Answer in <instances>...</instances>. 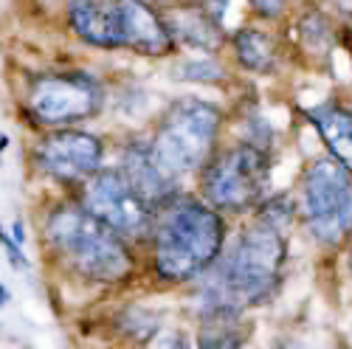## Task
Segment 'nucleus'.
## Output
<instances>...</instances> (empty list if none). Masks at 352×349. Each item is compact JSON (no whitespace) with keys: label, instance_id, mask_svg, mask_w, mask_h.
I'll return each instance as SVG.
<instances>
[{"label":"nucleus","instance_id":"f257e3e1","mask_svg":"<svg viewBox=\"0 0 352 349\" xmlns=\"http://www.w3.org/2000/svg\"><path fill=\"white\" fill-rule=\"evenodd\" d=\"M287 234L259 217H251L220 259L200 276V302L223 307H259L276 296L287 262Z\"/></svg>","mask_w":352,"mask_h":349},{"label":"nucleus","instance_id":"f03ea898","mask_svg":"<svg viewBox=\"0 0 352 349\" xmlns=\"http://www.w3.org/2000/svg\"><path fill=\"white\" fill-rule=\"evenodd\" d=\"M228 243V217L212 209L197 192H181L155 212L146 240L153 271L166 284H186L206 276Z\"/></svg>","mask_w":352,"mask_h":349},{"label":"nucleus","instance_id":"7ed1b4c3","mask_svg":"<svg viewBox=\"0 0 352 349\" xmlns=\"http://www.w3.org/2000/svg\"><path fill=\"white\" fill-rule=\"evenodd\" d=\"M43 237L60 265L85 282L119 284L135 271V248L79 200L56 203L45 217Z\"/></svg>","mask_w":352,"mask_h":349},{"label":"nucleus","instance_id":"20e7f679","mask_svg":"<svg viewBox=\"0 0 352 349\" xmlns=\"http://www.w3.org/2000/svg\"><path fill=\"white\" fill-rule=\"evenodd\" d=\"M228 133V110L200 93H184L164 104L150 130L155 158L178 181L197 178Z\"/></svg>","mask_w":352,"mask_h":349},{"label":"nucleus","instance_id":"39448f33","mask_svg":"<svg viewBox=\"0 0 352 349\" xmlns=\"http://www.w3.org/2000/svg\"><path fill=\"white\" fill-rule=\"evenodd\" d=\"M276 155L245 141H223L212 161L197 172V194L226 217H251L271 194Z\"/></svg>","mask_w":352,"mask_h":349},{"label":"nucleus","instance_id":"423d86ee","mask_svg":"<svg viewBox=\"0 0 352 349\" xmlns=\"http://www.w3.org/2000/svg\"><path fill=\"white\" fill-rule=\"evenodd\" d=\"M299 220L321 248H341L352 240V174L330 155H318L302 169Z\"/></svg>","mask_w":352,"mask_h":349},{"label":"nucleus","instance_id":"0eeeda50","mask_svg":"<svg viewBox=\"0 0 352 349\" xmlns=\"http://www.w3.org/2000/svg\"><path fill=\"white\" fill-rule=\"evenodd\" d=\"M107 104V87L91 71L40 74L28 87V113L43 127H76L91 122Z\"/></svg>","mask_w":352,"mask_h":349},{"label":"nucleus","instance_id":"6e6552de","mask_svg":"<svg viewBox=\"0 0 352 349\" xmlns=\"http://www.w3.org/2000/svg\"><path fill=\"white\" fill-rule=\"evenodd\" d=\"M79 203L104 225H110L119 237H124L133 248L146 245L153 234L155 212L135 194V189L122 178L116 166H104L102 172H96L79 189Z\"/></svg>","mask_w":352,"mask_h":349},{"label":"nucleus","instance_id":"1a4fd4ad","mask_svg":"<svg viewBox=\"0 0 352 349\" xmlns=\"http://www.w3.org/2000/svg\"><path fill=\"white\" fill-rule=\"evenodd\" d=\"M104 141L102 135L82 127H56L45 133L34 147V164L45 178L82 189L96 172L104 169Z\"/></svg>","mask_w":352,"mask_h":349},{"label":"nucleus","instance_id":"9d476101","mask_svg":"<svg viewBox=\"0 0 352 349\" xmlns=\"http://www.w3.org/2000/svg\"><path fill=\"white\" fill-rule=\"evenodd\" d=\"M161 9L178 48L189 54L217 56L228 45V0H184V3H172Z\"/></svg>","mask_w":352,"mask_h":349},{"label":"nucleus","instance_id":"9b49d317","mask_svg":"<svg viewBox=\"0 0 352 349\" xmlns=\"http://www.w3.org/2000/svg\"><path fill=\"white\" fill-rule=\"evenodd\" d=\"M287 32H285V45L287 54L296 63H302L310 71H324L333 63V51L341 45V25L336 17L318 3H302L290 9Z\"/></svg>","mask_w":352,"mask_h":349},{"label":"nucleus","instance_id":"f8f14e48","mask_svg":"<svg viewBox=\"0 0 352 349\" xmlns=\"http://www.w3.org/2000/svg\"><path fill=\"white\" fill-rule=\"evenodd\" d=\"M116 169L122 172V178L153 212L164 209L169 200L184 192V181H178L172 172L164 169L146 135H130L122 141L119 153H116Z\"/></svg>","mask_w":352,"mask_h":349},{"label":"nucleus","instance_id":"ddd939ff","mask_svg":"<svg viewBox=\"0 0 352 349\" xmlns=\"http://www.w3.org/2000/svg\"><path fill=\"white\" fill-rule=\"evenodd\" d=\"M122 25V45L144 60H166L178 54L164 9L155 0H113Z\"/></svg>","mask_w":352,"mask_h":349},{"label":"nucleus","instance_id":"4468645a","mask_svg":"<svg viewBox=\"0 0 352 349\" xmlns=\"http://www.w3.org/2000/svg\"><path fill=\"white\" fill-rule=\"evenodd\" d=\"M228 54L234 71L248 74V76H259V79H271L279 76L285 63H287V45L285 37H279L276 32L265 23H243L228 34Z\"/></svg>","mask_w":352,"mask_h":349},{"label":"nucleus","instance_id":"2eb2a0df","mask_svg":"<svg viewBox=\"0 0 352 349\" xmlns=\"http://www.w3.org/2000/svg\"><path fill=\"white\" fill-rule=\"evenodd\" d=\"M305 119L318 135L324 155L352 174V107L336 96L305 107Z\"/></svg>","mask_w":352,"mask_h":349},{"label":"nucleus","instance_id":"dca6fc26","mask_svg":"<svg viewBox=\"0 0 352 349\" xmlns=\"http://www.w3.org/2000/svg\"><path fill=\"white\" fill-rule=\"evenodd\" d=\"M68 28L91 48L124 51L122 25L113 0H71L68 3Z\"/></svg>","mask_w":352,"mask_h":349},{"label":"nucleus","instance_id":"f3484780","mask_svg":"<svg viewBox=\"0 0 352 349\" xmlns=\"http://www.w3.org/2000/svg\"><path fill=\"white\" fill-rule=\"evenodd\" d=\"M251 335V322L245 310L203 304L197 322V349H243Z\"/></svg>","mask_w":352,"mask_h":349},{"label":"nucleus","instance_id":"a211bd4d","mask_svg":"<svg viewBox=\"0 0 352 349\" xmlns=\"http://www.w3.org/2000/svg\"><path fill=\"white\" fill-rule=\"evenodd\" d=\"M228 110V130L234 133V141H245L251 147H259L271 155H276V130L271 124V119L265 115L259 104V96L248 87V93H237Z\"/></svg>","mask_w":352,"mask_h":349},{"label":"nucleus","instance_id":"6ab92c4d","mask_svg":"<svg viewBox=\"0 0 352 349\" xmlns=\"http://www.w3.org/2000/svg\"><path fill=\"white\" fill-rule=\"evenodd\" d=\"M169 76L184 85H206V87H231L234 85L231 68L209 54H189L184 60H175Z\"/></svg>","mask_w":352,"mask_h":349},{"label":"nucleus","instance_id":"aec40b11","mask_svg":"<svg viewBox=\"0 0 352 349\" xmlns=\"http://www.w3.org/2000/svg\"><path fill=\"white\" fill-rule=\"evenodd\" d=\"M153 313L146 310H138V307H130L122 313V330L130 335V338H138V341H150L155 335V318H150Z\"/></svg>","mask_w":352,"mask_h":349},{"label":"nucleus","instance_id":"412c9836","mask_svg":"<svg viewBox=\"0 0 352 349\" xmlns=\"http://www.w3.org/2000/svg\"><path fill=\"white\" fill-rule=\"evenodd\" d=\"M245 6L251 9V14L259 23H282L290 9H293V0H245Z\"/></svg>","mask_w":352,"mask_h":349},{"label":"nucleus","instance_id":"4be33fe9","mask_svg":"<svg viewBox=\"0 0 352 349\" xmlns=\"http://www.w3.org/2000/svg\"><path fill=\"white\" fill-rule=\"evenodd\" d=\"M0 245L6 251V259L14 271H25L28 268V259H25V251H23V243L20 240H12L3 228H0Z\"/></svg>","mask_w":352,"mask_h":349},{"label":"nucleus","instance_id":"5701e85b","mask_svg":"<svg viewBox=\"0 0 352 349\" xmlns=\"http://www.w3.org/2000/svg\"><path fill=\"white\" fill-rule=\"evenodd\" d=\"M153 349H189V341L184 333H161L155 335Z\"/></svg>","mask_w":352,"mask_h":349},{"label":"nucleus","instance_id":"b1692460","mask_svg":"<svg viewBox=\"0 0 352 349\" xmlns=\"http://www.w3.org/2000/svg\"><path fill=\"white\" fill-rule=\"evenodd\" d=\"M6 304H9V290H6V284H0V310Z\"/></svg>","mask_w":352,"mask_h":349},{"label":"nucleus","instance_id":"393cba45","mask_svg":"<svg viewBox=\"0 0 352 349\" xmlns=\"http://www.w3.org/2000/svg\"><path fill=\"white\" fill-rule=\"evenodd\" d=\"M158 6H172V3H184V0H155Z\"/></svg>","mask_w":352,"mask_h":349},{"label":"nucleus","instance_id":"a878e982","mask_svg":"<svg viewBox=\"0 0 352 349\" xmlns=\"http://www.w3.org/2000/svg\"><path fill=\"white\" fill-rule=\"evenodd\" d=\"M3 150H6V135L0 133V155H3Z\"/></svg>","mask_w":352,"mask_h":349}]
</instances>
